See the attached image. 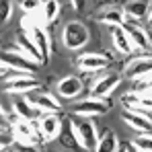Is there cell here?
Returning a JSON list of instances; mask_svg holds the SVG:
<instances>
[{
	"mask_svg": "<svg viewBox=\"0 0 152 152\" xmlns=\"http://www.w3.org/2000/svg\"><path fill=\"white\" fill-rule=\"evenodd\" d=\"M119 80H121V74H117V72H109V74L97 78V80L93 82V86H91V97H97V99L109 97V95L117 88Z\"/></svg>",
	"mask_w": 152,
	"mask_h": 152,
	"instance_id": "7",
	"label": "cell"
},
{
	"mask_svg": "<svg viewBox=\"0 0 152 152\" xmlns=\"http://www.w3.org/2000/svg\"><path fill=\"white\" fill-rule=\"evenodd\" d=\"M97 21L103 23V25H109V27H121L127 21V17L124 12V8H107V10H103L97 17Z\"/></svg>",
	"mask_w": 152,
	"mask_h": 152,
	"instance_id": "19",
	"label": "cell"
},
{
	"mask_svg": "<svg viewBox=\"0 0 152 152\" xmlns=\"http://www.w3.org/2000/svg\"><path fill=\"white\" fill-rule=\"evenodd\" d=\"M121 117H124L126 124H129L132 127H136L140 132H152V117L148 115V111H142V109H126Z\"/></svg>",
	"mask_w": 152,
	"mask_h": 152,
	"instance_id": "10",
	"label": "cell"
},
{
	"mask_svg": "<svg viewBox=\"0 0 152 152\" xmlns=\"http://www.w3.org/2000/svg\"><path fill=\"white\" fill-rule=\"evenodd\" d=\"M15 50L19 51V53H23L27 60H31V62H35V64H41V62H45V58H43V53L39 51V48L33 43V39L27 35V33H19L17 35V41H15Z\"/></svg>",
	"mask_w": 152,
	"mask_h": 152,
	"instance_id": "9",
	"label": "cell"
},
{
	"mask_svg": "<svg viewBox=\"0 0 152 152\" xmlns=\"http://www.w3.org/2000/svg\"><path fill=\"white\" fill-rule=\"evenodd\" d=\"M23 27L27 29V35L33 39V43L39 48V51L43 53V58H45V62L50 60L51 56V45H50V37H48V31H45V27H43V23H37L33 17H27L23 19Z\"/></svg>",
	"mask_w": 152,
	"mask_h": 152,
	"instance_id": "3",
	"label": "cell"
},
{
	"mask_svg": "<svg viewBox=\"0 0 152 152\" xmlns=\"http://www.w3.org/2000/svg\"><path fill=\"white\" fill-rule=\"evenodd\" d=\"M82 93V80L78 76H66L58 82V95L64 99H74Z\"/></svg>",
	"mask_w": 152,
	"mask_h": 152,
	"instance_id": "16",
	"label": "cell"
},
{
	"mask_svg": "<svg viewBox=\"0 0 152 152\" xmlns=\"http://www.w3.org/2000/svg\"><path fill=\"white\" fill-rule=\"evenodd\" d=\"M146 19H148V25L152 27V10H150V12H148V17H146Z\"/></svg>",
	"mask_w": 152,
	"mask_h": 152,
	"instance_id": "32",
	"label": "cell"
},
{
	"mask_svg": "<svg viewBox=\"0 0 152 152\" xmlns=\"http://www.w3.org/2000/svg\"><path fill=\"white\" fill-rule=\"evenodd\" d=\"M0 60L8 66V70H17V72H21V74H31L35 76L37 74V64L35 62H31V60H27L23 53H19V51H2L0 53Z\"/></svg>",
	"mask_w": 152,
	"mask_h": 152,
	"instance_id": "4",
	"label": "cell"
},
{
	"mask_svg": "<svg viewBox=\"0 0 152 152\" xmlns=\"http://www.w3.org/2000/svg\"><path fill=\"white\" fill-rule=\"evenodd\" d=\"M12 0H0V25L8 23L12 17Z\"/></svg>",
	"mask_w": 152,
	"mask_h": 152,
	"instance_id": "25",
	"label": "cell"
},
{
	"mask_svg": "<svg viewBox=\"0 0 152 152\" xmlns=\"http://www.w3.org/2000/svg\"><path fill=\"white\" fill-rule=\"evenodd\" d=\"M0 146H4V142H2V140H0Z\"/></svg>",
	"mask_w": 152,
	"mask_h": 152,
	"instance_id": "33",
	"label": "cell"
},
{
	"mask_svg": "<svg viewBox=\"0 0 152 152\" xmlns=\"http://www.w3.org/2000/svg\"><path fill=\"white\" fill-rule=\"evenodd\" d=\"M117 150H121V152H134L136 150V146H134V142L129 144V142H121V144H117Z\"/></svg>",
	"mask_w": 152,
	"mask_h": 152,
	"instance_id": "28",
	"label": "cell"
},
{
	"mask_svg": "<svg viewBox=\"0 0 152 152\" xmlns=\"http://www.w3.org/2000/svg\"><path fill=\"white\" fill-rule=\"evenodd\" d=\"M134 146H136V150L152 152V134H142V136L134 138Z\"/></svg>",
	"mask_w": 152,
	"mask_h": 152,
	"instance_id": "24",
	"label": "cell"
},
{
	"mask_svg": "<svg viewBox=\"0 0 152 152\" xmlns=\"http://www.w3.org/2000/svg\"><path fill=\"white\" fill-rule=\"evenodd\" d=\"M124 103H127V105L134 107V109L152 111V97L150 95H138V93H132V95L124 97Z\"/></svg>",
	"mask_w": 152,
	"mask_h": 152,
	"instance_id": "21",
	"label": "cell"
},
{
	"mask_svg": "<svg viewBox=\"0 0 152 152\" xmlns=\"http://www.w3.org/2000/svg\"><path fill=\"white\" fill-rule=\"evenodd\" d=\"M121 27H124V31L127 33V37L132 39L134 50H148L150 48V37H148L146 29H142V27H138V25H132L127 21Z\"/></svg>",
	"mask_w": 152,
	"mask_h": 152,
	"instance_id": "15",
	"label": "cell"
},
{
	"mask_svg": "<svg viewBox=\"0 0 152 152\" xmlns=\"http://www.w3.org/2000/svg\"><path fill=\"white\" fill-rule=\"evenodd\" d=\"M37 126H39V134L43 140H53L62 129L58 115H53V113H41V117L37 119Z\"/></svg>",
	"mask_w": 152,
	"mask_h": 152,
	"instance_id": "13",
	"label": "cell"
},
{
	"mask_svg": "<svg viewBox=\"0 0 152 152\" xmlns=\"http://www.w3.org/2000/svg\"><path fill=\"white\" fill-rule=\"evenodd\" d=\"M88 39H91L88 29L82 25V23H78V21L66 23L64 31H62V43L68 50H82L88 43Z\"/></svg>",
	"mask_w": 152,
	"mask_h": 152,
	"instance_id": "1",
	"label": "cell"
},
{
	"mask_svg": "<svg viewBox=\"0 0 152 152\" xmlns=\"http://www.w3.org/2000/svg\"><path fill=\"white\" fill-rule=\"evenodd\" d=\"M111 105L105 101V99H97V97H91V99H84L78 105L72 107V115H80V117H91V115H105L109 113Z\"/></svg>",
	"mask_w": 152,
	"mask_h": 152,
	"instance_id": "5",
	"label": "cell"
},
{
	"mask_svg": "<svg viewBox=\"0 0 152 152\" xmlns=\"http://www.w3.org/2000/svg\"><path fill=\"white\" fill-rule=\"evenodd\" d=\"M12 111H15V115H17L19 119H23V121H33V124H35V121L41 117V111L29 101L27 97L25 99H15Z\"/></svg>",
	"mask_w": 152,
	"mask_h": 152,
	"instance_id": "14",
	"label": "cell"
},
{
	"mask_svg": "<svg viewBox=\"0 0 152 152\" xmlns=\"http://www.w3.org/2000/svg\"><path fill=\"white\" fill-rule=\"evenodd\" d=\"M70 2H72V8H74V10H82L86 0H70Z\"/></svg>",
	"mask_w": 152,
	"mask_h": 152,
	"instance_id": "29",
	"label": "cell"
},
{
	"mask_svg": "<svg viewBox=\"0 0 152 152\" xmlns=\"http://www.w3.org/2000/svg\"><path fill=\"white\" fill-rule=\"evenodd\" d=\"M117 144H119L117 136L109 129L103 138H99V142H97V150H109V152H113V150H117Z\"/></svg>",
	"mask_w": 152,
	"mask_h": 152,
	"instance_id": "23",
	"label": "cell"
},
{
	"mask_svg": "<svg viewBox=\"0 0 152 152\" xmlns=\"http://www.w3.org/2000/svg\"><path fill=\"white\" fill-rule=\"evenodd\" d=\"M21 8L25 10V15H31L37 8H41V0H21Z\"/></svg>",
	"mask_w": 152,
	"mask_h": 152,
	"instance_id": "27",
	"label": "cell"
},
{
	"mask_svg": "<svg viewBox=\"0 0 152 152\" xmlns=\"http://www.w3.org/2000/svg\"><path fill=\"white\" fill-rule=\"evenodd\" d=\"M62 6L58 0H41V19L43 23H53L60 15Z\"/></svg>",
	"mask_w": 152,
	"mask_h": 152,
	"instance_id": "22",
	"label": "cell"
},
{
	"mask_svg": "<svg viewBox=\"0 0 152 152\" xmlns=\"http://www.w3.org/2000/svg\"><path fill=\"white\" fill-rule=\"evenodd\" d=\"M109 58L103 56V53H93V51H86V53H80L76 64L82 72H99V70H105L109 66Z\"/></svg>",
	"mask_w": 152,
	"mask_h": 152,
	"instance_id": "8",
	"label": "cell"
},
{
	"mask_svg": "<svg viewBox=\"0 0 152 152\" xmlns=\"http://www.w3.org/2000/svg\"><path fill=\"white\" fill-rule=\"evenodd\" d=\"M6 126H8V119H6V115H4V111H2V107H0V129H4Z\"/></svg>",
	"mask_w": 152,
	"mask_h": 152,
	"instance_id": "30",
	"label": "cell"
},
{
	"mask_svg": "<svg viewBox=\"0 0 152 152\" xmlns=\"http://www.w3.org/2000/svg\"><path fill=\"white\" fill-rule=\"evenodd\" d=\"M25 97L33 103L41 113H58V111L62 109V105L58 103V99H53L48 93H35V91H31V93H27Z\"/></svg>",
	"mask_w": 152,
	"mask_h": 152,
	"instance_id": "11",
	"label": "cell"
},
{
	"mask_svg": "<svg viewBox=\"0 0 152 152\" xmlns=\"http://www.w3.org/2000/svg\"><path fill=\"white\" fill-rule=\"evenodd\" d=\"M6 72H8V66H6V64H4V62L0 60V76H4Z\"/></svg>",
	"mask_w": 152,
	"mask_h": 152,
	"instance_id": "31",
	"label": "cell"
},
{
	"mask_svg": "<svg viewBox=\"0 0 152 152\" xmlns=\"http://www.w3.org/2000/svg\"><path fill=\"white\" fill-rule=\"evenodd\" d=\"M113 45L119 53H132L134 45H132V39L127 37V33L124 31V27H113Z\"/></svg>",
	"mask_w": 152,
	"mask_h": 152,
	"instance_id": "20",
	"label": "cell"
},
{
	"mask_svg": "<svg viewBox=\"0 0 152 152\" xmlns=\"http://www.w3.org/2000/svg\"><path fill=\"white\" fill-rule=\"evenodd\" d=\"M15 138L21 142V144H25V146H33V138H35V127H33V121H23V119H19L17 124H15Z\"/></svg>",
	"mask_w": 152,
	"mask_h": 152,
	"instance_id": "18",
	"label": "cell"
},
{
	"mask_svg": "<svg viewBox=\"0 0 152 152\" xmlns=\"http://www.w3.org/2000/svg\"><path fill=\"white\" fill-rule=\"evenodd\" d=\"M39 86H41V82L35 76L21 74V76H15V78H8L4 91L6 93H12V95H27L31 91H39Z\"/></svg>",
	"mask_w": 152,
	"mask_h": 152,
	"instance_id": "6",
	"label": "cell"
},
{
	"mask_svg": "<svg viewBox=\"0 0 152 152\" xmlns=\"http://www.w3.org/2000/svg\"><path fill=\"white\" fill-rule=\"evenodd\" d=\"M70 127H72V134H74L76 142L84 148V150H97V142H99V134H97V126L84 117V121L76 124L74 119L70 121Z\"/></svg>",
	"mask_w": 152,
	"mask_h": 152,
	"instance_id": "2",
	"label": "cell"
},
{
	"mask_svg": "<svg viewBox=\"0 0 152 152\" xmlns=\"http://www.w3.org/2000/svg\"><path fill=\"white\" fill-rule=\"evenodd\" d=\"M124 12H126L127 19L140 21L144 17H148V12H150V0H129L126 4V8H124Z\"/></svg>",
	"mask_w": 152,
	"mask_h": 152,
	"instance_id": "17",
	"label": "cell"
},
{
	"mask_svg": "<svg viewBox=\"0 0 152 152\" xmlns=\"http://www.w3.org/2000/svg\"><path fill=\"white\" fill-rule=\"evenodd\" d=\"M148 74H152V56L136 58L126 66V76L132 78V80H140V78H144Z\"/></svg>",
	"mask_w": 152,
	"mask_h": 152,
	"instance_id": "12",
	"label": "cell"
},
{
	"mask_svg": "<svg viewBox=\"0 0 152 152\" xmlns=\"http://www.w3.org/2000/svg\"><path fill=\"white\" fill-rule=\"evenodd\" d=\"M134 93H138V95H152V74L140 78V82L136 84Z\"/></svg>",
	"mask_w": 152,
	"mask_h": 152,
	"instance_id": "26",
	"label": "cell"
}]
</instances>
